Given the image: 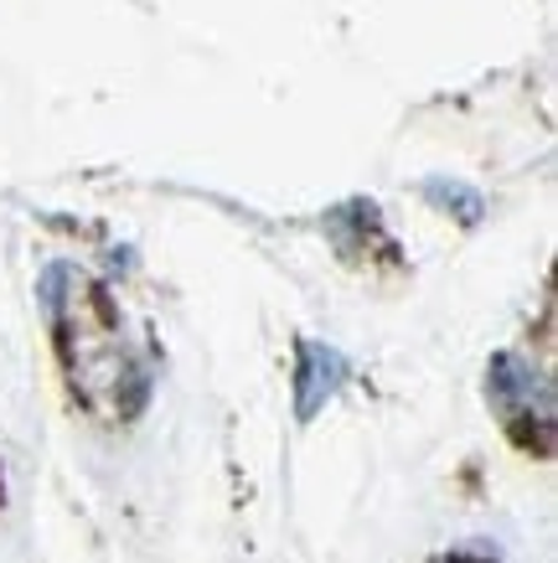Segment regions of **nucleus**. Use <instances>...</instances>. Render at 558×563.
<instances>
[{
  "label": "nucleus",
  "instance_id": "obj_1",
  "mask_svg": "<svg viewBox=\"0 0 558 563\" xmlns=\"http://www.w3.org/2000/svg\"><path fill=\"white\" fill-rule=\"evenodd\" d=\"M341 383V357L326 346H300V419L321 409V398H331Z\"/></svg>",
  "mask_w": 558,
  "mask_h": 563
},
{
  "label": "nucleus",
  "instance_id": "obj_2",
  "mask_svg": "<svg viewBox=\"0 0 558 563\" xmlns=\"http://www.w3.org/2000/svg\"><path fill=\"white\" fill-rule=\"evenodd\" d=\"M445 563H491V559H471V553H456V559H445Z\"/></svg>",
  "mask_w": 558,
  "mask_h": 563
}]
</instances>
